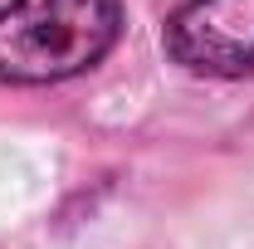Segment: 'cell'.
Returning <instances> with one entry per match:
<instances>
[{
    "instance_id": "obj_1",
    "label": "cell",
    "mask_w": 254,
    "mask_h": 249,
    "mask_svg": "<svg viewBox=\"0 0 254 249\" xmlns=\"http://www.w3.org/2000/svg\"><path fill=\"white\" fill-rule=\"evenodd\" d=\"M118 34V0H10L0 5V88L78 78L113 54Z\"/></svg>"
},
{
    "instance_id": "obj_2",
    "label": "cell",
    "mask_w": 254,
    "mask_h": 249,
    "mask_svg": "<svg viewBox=\"0 0 254 249\" xmlns=\"http://www.w3.org/2000/svg\"><path fill=\"white\" fill-rule=\"evenodd\" d=\"M166 54L195 78L254 73V0H186L166 20Z\"/></svg>"
}]
</instances>
